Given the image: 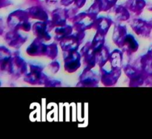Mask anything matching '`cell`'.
<instances>
[{"instance_id":"6da1fadb","label":"cell","mask_w":152,"mask_h":139,"mask_svg":"<svg viewBox=\"0 0 152 139\" xmlns=\"http://www.w3.org/2000/svg\"><path fill=\"white\" fill-rule=\"evenodd\" d=\"M29 14L22 10H16L10 15L8 18V25L13 27L15 29L24 30L28 31L31 29V24L28 22Z\"/></svg>"},{"instance_id":"7a4b0ae2","label":"cell","mask_w":152,"mask_h":139,"mask_svg":"<svg viewBox=\"0 0 152 139\" xmlns=\"http://www.w3.org/2000/svg\"><path fill=\"white\" fill-rule=\"evenodd\" d=\"M80 67V56L76 50L68 51V56H65V69L72 72Z\"/></svg>"},{"instance_id":"3957f363","label":"cell","mask_w":152,"mask_h":139,"mask_svg":"<svg viewBox=\"0 0 152 139\" xmlns=\"http://www.w3.org/2000/svg\"><path fill=\"white\" fill-rule=\"evenodd\" d=\"M81 41L79 39L77 36L74 35H67L64 37L61 40V47L64 51H71V50H77L78 48L79 44H80Z\"/></svg>"},{"instance_id":"277c9868","label":"cell","mask_w":152,"mask_h":139,"mask_svg":"<svg viewBox=\"0 0 152 139\" xmlns=\"http://www.w3.org/2000/svg\"><path fill=\"white\" fill-rule=\"evenodd\" d=\"M47 46L41 42L40 39L37 38L27 49V53L31 56H40L46 55Z\"/></svg>"},{"instance_id":"5b68a950","label":"cell","mask_w":152,"mask_h":139,"mask_svg":"<svg viewBox=\"0 0 152 139\" xmlns=\"http://www.w3.org/2000/svg\"><path fill=\"white\" fill-rule=\"evenodd\" d=\"M97 82L98 80L94 74V72H92L90 70V69L86 68L83 75L80 77V81L79 84H81L84 87H94L95 85L97 84Z\"/></svg>"},{"instance_id":"8992f818","label":"cell","mask_w":152,"mask_h":139,"mask_svg":"<svg viewBox=\"0 0 152 139\" xmlns=\"http://www.w3.org/2000/svg\"><path fill=\"white\" fill-rule=\"evenodd\" d=\"M33 30H34V34L37 35V38H39V39H50V35L48 33L47 25H46V22H45V21L37 22L34 25Z\"/></svg>"},{"instance_id":"52a82bcc","label":"cell","mask_w":152,"mask_h":139,"mask_svg":"<svg viewBox=\"0 0 152 139\" xmlns=\"http://www.w3.org/2000/svg\"><path fill=\"white\" fill-rule=\"evenodd\" d=\"M6 40H7L9 45L13 47H16V48L20 47L22 43H24L25 41V38H24L16 31H14V32L13 31V32L12 31L11 32H9L7 34V36H6Z\"/></svg>"},{"instance_id":"ba28073f","label":"cell","mask_w":152,"mask_h":139,"mask_svg":"<svg viewBox=\"0 0 152 139\" xmlns=\"http://www.w3.org/2000/svg\"><path fill=\"white\" fill-rule=\"evenodd\" d=\"M111 23H112V22H111V19L105 17H101L95 20L94 26V28L96 27L97 32L101 33L102 34L105 35L108 32V30L109 29Z\"/></svg>"},{"instance_id":"9c48e42d","label":"cell","mask_w":152,"mask_h":139,"mask_svg":"<svg viewBox=\"0 0 152 139\" xmlns=\"http://www.w3.org/2000/svg\"><path fill=\"white\" fill-rule=\"evenodd\" d=\"M126 28L123 25H119L114 30V33L113 35L114 42L117 44V45L120 47H123V42L125 41V38L126 37Z\"/></svg>"},{"instance_id":"30bf717a","label":"cell","mask_w":152,"mask_h":139,"mask_svg":"<svg viewBox=\"0 0 152 139\" xmlns=\"http://www.w3.org/2000/svg\"><path fill=\"white\" fill-rule=\"evenodd\" d=\"M123 47H125V49L130 53L135 52L138 49L137 41L134 39L133 35L129 34V35H126V38H125Z\"/></svg>"},{"instance_id":"8fae6325","label":"cell","mask_w":152,"mask_h":139,"mask_svg":"<svg viewBox=\"0 0 152 139\" xmlns=\"http://www.w3.org/2000/svg\"><path fill=\"white\" fill-rule=\"evenodd\" d=\"M32 16L34 19H38L42 21H46V19H48L47 14L45 13L44 10L36 7L31 8L29 12V16Z\"/></svg>"},{"instance_id":"7c38bea8","label":"cell","mask_w":152,"mask_h":139,"mask_svg":"<svg viewBox=\"0 0 152 139\" xmlns=\"http://www.w3.org/2000/svg\"><path fill=\"white\" fill-rule=\"evenodd\" d=\"M122 53L119 50H115L110 55L109 59L111 62V66L114 67H120L122 62Z\"/></svg>"},{"instance_id":"4fadbf2b","label":"cell","mask_w":152,"mask_h":139,"mask_svg":"<svg viewBox=\"0 0 152 139\" xmlns=\"http://www.w3.org/2000/svg\"><path fill=\"white\" fill-rule=\"evenodd\" d=\"M145 2L144 0H132L130 2V6H129V9L134 12L135 13L138 14L142 10L145 6Z\"/></svg>"},{"instance_id":"5bb4252c","label":"cell","mask_w":152,"mask_h":139,"mask_svg":"<svg viewBox=\"0 0 152 139\" xmlns=\"http://www.w3.org/2000/svg\"><path fill=\"white\" fill-rule=\"evenodd\" d=\"M71 32H72V28L70 26L58 27L56 28V31H55V33H56V34L58 35L59 38H61V37L64 38L67 35H69Z\"/></svg>"},{"instance_id":"9a60e30c","label":"cell","mask_w":152,"mask_h":139,"mask_svg":"<svg viewBox=\"0 0 152 139\" xmlns=\"http://www.w3.org/2000/svg\"><path fill=\"white\" fill-rule=\"evenodd\" d=\"M96 1L99 4L100 10H107L114 6L117 0H96Z\"/></svg>"},{"instance_id":"2e32d148","label":"cell","mask_w":152,"mask_h":139,"mask_svg":"<svg viewBox=\"0 0 152 139\" xmlns=\"http://www.w3.org/2000/svg\"><path fill=\"white\" fill-rule=\"evenodd\" d=\"M116 13H117V16H118V19H120V20H126L129 18V13L128 10L124 7H121V6H120V7L116 9Z\"/></svg>"},{"instance_id":"e0dca14e","label":"cell","mask_w":152,"mask_h":139,"mask_svg":"<svg viewBox=\"0 0 152 139\" xmlns=\"http://www.w3.org/2000/svg\"><path fill=\"white\" fill-rule=\"evenodd\" d=\"M46 55L51 59H54L57 55V47L55 44H51L47 46V50H46Z\"/></svg>"},{"instance_id":"ac0fdd59","label":"cell","mask_w":152,"mask_h":139,"mask_svg":"<svg viewBox=\"0 0 152 139\" xmlns=\"http://www.w3.org/2000/svg\"><path fill=\"white\" fill-rule=\"evenodd\" d=\"M50 67H52L53 68H51L52 71L53 72H57L58 70H59V64L57 63V62H52L51 64H50Z\"/></svg>"},{"instance_id":"d6986e66","label":"cell","mask_w":152,"mask_h":139,"mask_svg":"<svg viewBox=\"0 0 152 139\" xmlns=\"http://www.w3.org/2000/svg\"><path fill=\"white\" fill-rule=\"evenodd\" d=\"M86 2V0H76V4L78 6V7H83L85 4Z\"/></svg>"}]
</instances>
